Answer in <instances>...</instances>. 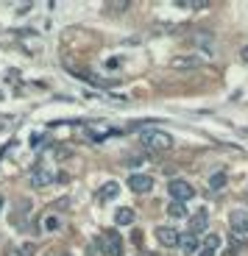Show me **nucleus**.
<instances>
[{
    "mask_svg": "<svg viewBox=\"0 0 248 256\" xmlns=\"http://www.w3.org/2000/svg\"><path fill=\"white\" fill-rule=\"evenodd\" d=\"M56 226H59V220H56V218H48V220H45V228H51V231H53Z\"/></svg>",
    "mask_w": 248,
    "mask_h": 256,
    "instance_id": "aec40b11",
    "label": "nucleus"
},
{
    "mask_svg": "<svg viewBox=\"0 0 248 256\" xmlns=\"http://www.w3.org/2000/svg\"><path fill=\"white\" fill-rule=\"evenodd\" d=\"M167 192H170V198L176 200V204H187L190 198H195L192 184H187V181H181V178H173L170 186H167Z\"/></svg>",
    "mask_w": 248,
    "mask_h": 256,
    "instance_id": "f03ea898",
    "label": "nucleus"
},
{
    "mask_svg": "<svg viewBox=\"0 0 248 256\" xmlns=\"http://www.w3.org/2000/svg\"><path fill=\"white\" fill-rule=\"evenodd\" d=\"M170 64L176 70H192V67H201V56H176Z\"/></svg>",
    "mask_w": 248,
    "mask_h": 256,
    "instance_id": "1a4fd4ad",
    "label": "nucleus"
},
{
    "mask_svg": "<svg viewBox=\"0 0 248 256\" xmlns=\"http://www.w3.org/2000/svg\"><path fill=\"white\" fill-rule=\"evenodd\" d=\"M167 214H170V218H184V214H187L184 204H176V200H173V204L167 206Z\"/></svg>",
    "mask_w": 248,
    "mask_h": 256,
    "instance_id": "f8f14e48",
    "label": "nucleus"
},
{
    "mask_svg": "<svg viewBox=\"0 0 248 256\" xmlns=\"http://www.w3.org/2000/svg\"><path fill=\"white\" fill-rule=\"evenodd\" d=\"M204 245H209V248H215V250H217V245H220V237H217V234H209Z\"/></svg>",
    "mask_w": 248,
    "mask_h": 256,
    "instance_id": "dca6fc26",
    "label": "nucleus"
},
{
    "mask_svg": "<svg viewBox=\"0 0 248 256\" xmlns=\"http://www.w3.org/2000/svg\"><path fill=\"white\" fill-rule=\"evenodd\" d=\"M115 220H117V226H131V223H134V209H128V206L117 209Z\"/></svg>",
    "mask_w": 248,
    "mask_h": 256,
    "instance_id": "9b49d317",
    "label": "nucleus"
},
{
    "mask_svg": "<svg viewBox=\"0 0 248 256\" xmlns=\"http://www.w3.org/2000/svg\"><path fill=\"white\" fill-rule=\"evenodd\" d=\"M223 184H226V173H215V176H212V178H209V190H220V186Z\"/></svg>",
    "mask_w": 248,
    "mask_h": 256,
    "instance_id": "ddd939ff",
    "label": "nucleus"
},
{
    "mask_svg": "<svg viewBox=\"0 0 248 256\" xmlns=\"http://www.w3.org/2000/svg\"><path fill=\"white\" fill-rule=\"evenodd\" d=\"M181 8H206V0H181Z\"/></svg>",
    "mask_w": 248,
    "mask_h": 256,
    "instance_id": "2eb2a0df",
    "label": "nucleus"
},
{
    "mask_svg": "<svg viewBox=\"0 0 248 256\" xmlns=\"http://www.w3.org/2000/svg\"><path fill=\"white\" fill-rule=\"evenodd\" d=\"M17 254H20V256H31V254H34V245H23Z\"/></svg>",
    "mask_w": 248,
    "mask_h": 256,
    "instance_id": "a211bd4d",
    "label": "nucleus"
},
{
    "mask_svg": "<svg viewBox=\"0 0 248 256\" xmlns=\"http://www.w3.org/2000/svg\"><path fill=\"white\" fill-rule=\"evenodd\" d=\"M201 256H215V248H209V245H204V248H201Z\"/></svg>",
    "mask_w": 248,
    "mask_h": 256,
    "instance_id": "412c9836",
    "label": "nucleus"
},
{
    "mask_svg": "<svg viewBox=\"0 0 248 256\" xmlns=\"http://www.w3.org/2000/svg\"><path fill=\"white\" fill-rule=\"evenodd\" d=\"M51 181H53V170H51V167H37V170H34V176H31V184L37 186V190L48 186Z\"/></svg>",
    "mask_w": 248,
    "mask_h": 256,
    "instance_id": "0eeeda50",
    "label": "nucleus"
},
{
    "mask_svg": "<svg viewBox=\"0 0 248 256\" xmlns=\"http://www.w3.org/2000/svg\"><path fill=\"white\" fill-rule=\"evenodd\" d=\"M128 186H131L134 192L145 195V192L153 190V178H151V176H145V173H134V176H128Z\"/></svg>",
    "mask_w": 248,
    "mask_h": 256,
    "instance_id": "39448f33",
    "label": "nucleus"
},
{
    "mask_svg": "<svg viewBox=\"0 0 248 256\" xmlns=\"http://www.w3.org/2000/svg\"><path fill=\"white\" fill-rule=\"evenodd\" d=\"M103 248H106V256H123V240L117 231H106L103 234Z\"/></svg>",
    "mask_w": 248,
    "mask_h": 256,
    "instance_id": "20e7f679",
    "label": "nucleus"
},
{
    "mask_svg": "<svg viewBox=\"0 0 248 256\" xmlns=\"http://www.w3.org/2000/svg\"><path fill=\"white\" fill-rule=\"evenodd\" d=\"M128 3H109V12H126Z\"/></svg>",
    "mask_w": 248,
    "mask_h": 256,
    "instance_id": "f3484780",
    "label": "nucleus"
},
{
    "mask_svg": "<svg viewBox=\"0 0 248 256\" xmlns=\"http://www.w3.org/2000/svg\"><path fill=\"white\" fill-rule=\"evenodd\" d=\"M0 209H3V198H0Z\"/></svg>",
    "mask_w": 248,
    "mask_h": 256,
    "instance_id": "5701e85b",
    "label": "nucleus"
},
{
    "mask_svg": "<svg viewBox=\"0 0 248 256\" xmlns=\"http://www.w3.org/2000/svg\"><path fill=\"white\" fill-rule=\"evenodd\" d=\"M156 240H159L165 248H173V245H178V231L170 228V226H159V228H156Z\"/></svg>",
    "mask_w": 248,
    "mask_h": 256,
    "instance_id": "423d86ee",
    "label": "nucleus"
},
{
    "mask_svg": "<svg viewBox=\"0 0 248 256\" xmlns=\"http://www.w3.org/2000/svg\"><path fill=\"white\" fill-rule=\"evenodd\" d=\"M229 223H231V228H234V237L242 242V240L248 237V212L234 209V212L229 214Z\"/></svg>",
    "mask_w": 248,
    "mask_h": 256,
    "instance_id": "7ed1b4c3",
    "label": "nucleus"
},
{
    "mask_svg": "<svg viewBox=\"0 0 248 256\" xmlns=\"http://www.w3.org/2000/svg\"><path fill=\"white\" fill-rule=\"evenodd\" d=\"M98 250H101V242H92V245L87 248V254H89V256H98Z\"/></svg>",
    "mask_w": 248,
    "mask_h": 256,
    "instance_id": "6ab92c4d",
    "label": "nucleus"
},
{
    "mask_svg": "<svg viewBox=\"0 0 248 256\" xmlns=\"http://www.w3.org/2000/svg\"><path fill=\"white\" fill-rule=\"evenodd\" d=\"M240 56H242V62L248 64V45H245V48H242V50H240Z\"/></svg>",
    "mask_w": 248,
    "mask_h": 256,
    "instance_id": "4be33fe9",
    "label": "nucleus"
},
{
    "mask_svg": "<svg viewBox=\"0 0 248 256\" xmlns=\"http://www.w3.org/2000/svg\"><path fill=\"white\" fill-rule=\"evenodd\" d=\"M117 190H120V186H117L115 181H112V184H106V186L101 190V198H103V200H106V198H115V195H117Z\"/></svg>",
    "mask_w": 248,
    "mask_h": 256,
    "instance_id": "4468645a",
    "label": "nucleus"
},
{
    "mask_svg": "<svg viewBox=\"0 0 248 256\" xmlns=\"http://www.w3.org/2000/svg\"><path fill=\"white\" fill-rule=\"evenodd\" d=\"M206 226H209V214H206L204 209L195 212L190 218V234H201V231H206Z\"/></svg>",
    "mask_w": 248,
    "mask_h": 256,
    "instance_id": "6e6552de",
    "label": "nucleus"
},
{
    "mask_svg": "<svg viewBox=\"0 0 248 256\" xmlns=\"http://www.w3.org/2000/svg\"><path fill=\"white\" fill-rule=\"evenodd\" d=\"M140 142L148 148V150H170L173 148V136L167 134V131H142V136H140Z\"/></svg>",
    "mask_w": 248,
    "mask_h": 256,
    "instance_id": "f257e3e1",
    "label": "nucleus"
},
{
    "mask_svg": "<svg viewBox=\"0 0 248 256\" xmlns=\"http://www.w3.org/2000/svg\"><path fill=\"white\" fill-rule=\"evenodd\" d=\"M178 245H181L184 254H192V250L198 248V237L195 234H178Z\"/></svg>",
    "mask_w": 248,
    "mask_h": 256,
    "instance_id": "9d476101",
    "label": "nucleus"
}]
</instances>
